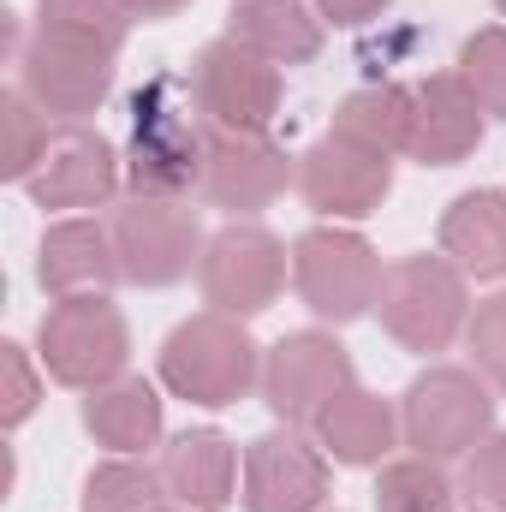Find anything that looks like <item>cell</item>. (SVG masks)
Listing matches in <instances>:
<instances>
[{"label":"cell","instance_id":"6da1fadb","mask_svg":"<svg viewBox=\"0 0 506 512\" xmlns=\"http://www.w3.org/2000/svg\"><path fill=\"white\" fill-rule=\"evenodd\" d=\"M191 108H197V96L179 78H149L131 96V143H126L131 197H185V191L203 185L209 126Z\"/></svg>","mask_w":506,"mask_h":512},{"label":"cell","instance_id":"7a4b0ae2","mask_svg":"<svg viewBox=\"0 0 506 512\" xmlns=\"http://www.w3.org/2000/svg\"><path fill=\"white\" fill-rule=\"evenodd\" d=\"M161 387L191 399V405H239L251 387H262V352L245 334L239 316L203 310L191 322H179L161 346Z\"/></svg>","mask_w":506,"mask_h":512},{"label":"cell","instance_id":"3957f363","mask_svg":"<svg viewBox=\"0 0 506 512\" xmlns=\"http://www.w3.org/2000/svg\"><path fill=\"white\" fill-rule=\"evenodd\" d=\"M36 358L42 370L60 387H78V393H96V387L120 382L131 358V334L126 316L108 292H72V298H54L42 328H36Z\"/></svg>","mask_w":506,"mask_h":512},{"label":"cell","instance_id":"277c9868","mask_svg":"<svg viewBox=\"0 0 506 512\" xmlns=\"http://www.w3.org/2000/svg\"><path fill=\"white\" fill-rule=\"evenodd\" d=\"M381 328L405 346V352H447L465 322H471V298H465V274L447 256H399L381 274V298H376Z\"/></svg>","mask_w":506,"mask_h":512},{"label":"cell","instance_id":"5b68a950","mask_svg":"<svg viewBox=\"0 0 506 512\" xmlns=\"http://www.w3.org/2000/svg\"><path fill=\"white\" fill-rule=\"evenodd\" d=\"M399 435L417 459H465L483 435H495V399L477 370H429L405 387Z\"/></svg>","mask_w":506,"mask_h":512},{"label":"cell","instance_id":"8992f818","mask_svg":"<svg viewBox=\"0 0 506 512\" xmlns=\"http://www.w3.org/2000/svg\"><path fill=\"white\" fill-rule=\"evenodd\" d=\"M381 256L364 233L346 227H310L292 245V286L310 316L322 322H358L381 298Z\"/></svg>","mask_w":506,"mask_h":512},{"label":"cell","instance_id":"52a82bcc","mask_svg":"<svg viewBox=\"0 0 506 512\" xmlns=\"http://www.w3.org/2000/svg\"><path fill=\"white\" fill-rule=\"evenodd\" d=\"M280 66L256 60L251 48H239L233 36L209 42L191 66V96L209 131H233V137H268L280 114Z\"/></svg>","mask_w":506,"mask_h":512},{"label":"cell","instance_id":"ba28073f","mask_svg":"<svg viewBox=\"0 0 506 512\" xmlns=\"http://www.w3.org/2000/svg\"><path fill=\"white\" fill-rule=\"evenodd\" d=\"M108 233L131 286H173L203 262V227L179 197H131L114 209Z\"/></svg>","mask_w":506,"mask_h":512},{"label":"cell","instance_id":"9c48e42d","mask_svg":"<svg viewBox=\"0 0 506 512\" xmlns=\"http://www.w3.org/2000/svg\"><path fill=\"white\" fill-rule=\"evenodd\" d=\"M197 280H203V298L221 316H239V322L262 316L286 286V245L256 221H233L215 239H203Z\"/></svg>","mask_w":506,"mask_h":512},{"label":"cell","instance_id":"30bf717a","mask_svg":"<svg viewBox=\"0 0 506 512\" xmlns=\"http://www.w3.org/2000/svg\"><path fill=\"white\" fill-rule=\"evenodd\" d=\"M346 387H352V358L334 334H286L262 358V399L292 429L316 423Z\"/></svg>","mask_w":506,"mask_h":512},{"label":"cell","instance_id":"8fae6325","mask_svg":"<svg viewBox=\"0 0 506 512\" xmlns=\"http://www.w3.org/2000/svg\"><path fill=\"white\" fill-rule=\"evenodd\" d=\"M18 90L48 114L78 126L84 114H96L114 90V54L78 48V42H54V36H30L18 54Z\"/></svg>","mask_w":506,"mask_h":512},{"label":"cell","instance_id":"7c38bea8","mask_svg":"<svg viewBox=\"0 0 506 512\" xmlns=\"http://www.w3.org/2000/svg\"><path fill=\"white\" fill-rule=\"evenodd\" d=\"M298 191L328 221H364V215H376L381 197L393 191V161L328 131L322 143H310L298 155Z\"/></svg>","mask_w":506,"mask_h":512},{"label":"cell","instance_id":"4fadbf2b","mask_svg":"<svg viewBox=\"0 0 506 512\" xmlns=\"http://www.w3.org/2000/svg\"><path fill=\"white\" fill-rule=\"evenodd\" d=\"M328 495V453L310 447L292 423L245 447V512H316Z\"/></svg>","mask_w":506,"mask_h":512},{"label":"cell","instance_id":"5bb4252c","mask_svg":"<svg viewBox=\"0 0 506 512\" xmlns=\"http://www.w3.org/2000/svg\"><path fill=\"white\" fill-rule=\"evenodd\" d=\"M120 185H126V161L114 155V143L90 126H66L54 131V143L24 191L42 209H96V203H114Z\"/></svg>","mask_w":506,"mask_h":512},{"label":"cell","instance_id":"9a60e30c","mask_svg":"<svg viewBox=\"0 0 506 512\" xmlns=\"http://www.w3.org/2000/svg\"><path fill=\"white\" fill-rule=\"evenodd\" d=\"M298 179V167L286 161L280 143L268 137H233V131H209V155H203V197L215 209L256 215L274 197H286V185Z\"/></svg>","mask_w":506,"mask_h":512},{"label":"cell","instance_id":"2e32d148","mask_svg":"<svg viewBox=\"0 0 506 512\" xmlns=\"http://www.w3.org/2000/svg\"><path fill=\"white\" fill-rule=\"evenodd\" d=\"M483 143V102L459 72H429L411 84V143L405 155L423 167H459Z\"/></svg>","mask_w":506,"mask_h":512},{"label":"cell","instance_id":"e0dca14e","mask_svg":"<svg viewBox=\"0 0 506 512\" xmlns=\"http://www.w3.org/2000/svg\"><path fill=\"white\" fill-rule=\"evenodd\" d=\"M36 280H42V292H54V298L108 292L114 280H126V274H120V256H114V233H108L102 221H84V215L48 227V233H42V251H36Z\"/></svg>","mask_w":506,"mask_h":512},{"label":"cell","instance_id":"ac0fdd59","mask_svg":"<svg viewBox=\"0 0 506 512\" xmlns=\"http://www.w3.org/2000/svg\"><path fill=\"white\" fill-rule=\"evenodd\" d=\"M161 477H167L179 507L227 512L233 507V483H239V453H233V441L221 429H185V435L167 441Z\"/></svg>","mask_w":506,"mask_h":512},{"label":"cell","instance_id":"d6986e66","mask_svg":"<svg viewBox=\"0 0 506 512\" xmlns=\"http://www.w3.org/2000/svg\"><path fill=\"white\" fill-rule=\"evenodd\" d=\"M227 36L268 66H304L322 54V12L304 0H233Z\"/></svg>","mask_w":506,"mask_h":512},{"label":"cell","instance_id":"ffe728a7","mask_svg":"<svg viewBox=\"0 0 506 512\" xmlns=\"http://www.w3.org/2000/svg\"><path fill=\"white\" fill-rule=\"evenodd\" d=\"M441 256L465 280H501L506 274V191H465L441 215Z\"/></svg>","mask_w":506,"mask_h":512},{"label":"cell","instance_id":"44dd1931","mask_svg":"<svg viewBox=\"0 0 506 512\" xmlns=\"http://www.w3.org/2000/svg\"><path fill=\"white\" fill-rule=\"evenodd\" d=\"M310 429H316V441H322L328 459H340V465H381V453L399 435V417H393V405L381 393H364V387L352 382Z\"/></svg>","mask_w":506,"mask_h":512},{"label":"cell","instance_id":"7402d4cb","mask_svg":"<svg viewBox=\"0 0 506 512\" xmlns=\"http://www.w3.org/2000/svg\"><path fill=\"white\" fill-rule=\"evenodd\" d=\"M84 429H90L108 453L137 459L143 447L161 441V393L143 382V376H120V382L96 387V393L84 399Z\"/></svg>","mask_w":506,"mask_h":512},{"label":"cell","instance_id":"603a6c76","mask_svg":"<svg viewBox=\"0 0 506 512\" xmlns=\"http://www.w3.org/2000/svg\"><path fill=\"white\" fill-rule=\"evenodd\" d=\"M334 137L376 149V155H399L411 143V90L405 84H364L334 108Z\"/></svg>","mask_w":506,"mask_h":512},{"label":"cell","instance_id":"cb8c5ba5","mask_svg":"<svg viewBox=\"0 0 506 512\" xmlns=\"http://www.w3.org/2000/svg\"><path fill=\"white\" fill-rule=\"evenodd\" d=\"M36 36L78 42V48L120 60L131 36V6L126 0H36Z\"/></svg>","mask_w":506,"mask_h":512},{"label":"cell","instance_id":"d4e9b609","mask_svg":"<svg viewBox=\"0 0 506 512\" xmlns=\"http://www.w3.org/2000/svg\"><path fill=\"white\" fill-rule=\"evenodd\" d=\"M173 489L155 465L143 459H108L84 477V512H173Z\"/></svg>","mask_w":506,"mask_h":512},{"label":"cell","instance_id":"484cf974","mask_svg":"<svg viewBox=\"0 0 506 512\" xmlns=\"http://www.w3.org/2000/svg\"><path fill=\"white\" fill-rule=\"evenodd\" d=\"M459 489L435 459H393L376 477V512H453Z\"/></svg>","mask_w":506,"mask_h":512},{"label":"cell","instance_id":"4316f807","mask_svg":"<svg viewBox=\"0 0 506 512\" xmlns=\"http://www.w3.org/2000/svg\"><path fill=\"white\" fill-rule=\"evenodd\" d=\"M0 126H6V149H0V179L12 185H30V173L42 167L54 131H48V114L24 96V90H6L0 96Z\"/></svg>","mask_w":506,"mask_h":512},{"label":"cell","instance_id":"83f0119b","mask_svg":"<svg viewBox=\"0 0 506 512\" xmlns=\"http://www.w3.org/2000/svg\"><path fill=\"white\" fill-rule=\"evenodd\" d=\"M459 78L471 84V96L483 102V114L506 120V24L477 30V36L459 48Z\"/></svg>","mask_w":506,"mask_h":512},{"label":"cell","instance_id":"f1b7e54d","mask_svg":"<svg viewBox=\"0 0 506 512\" xmlns=\"http://www.w3.org/2000/svg\"><path fill=\"white\" fill-rule=\"evenodd\" d=\"M459 501L471 512H506V435H483V441L465 453Z\"/></svg>","mask_w":506,"mask_h":512},{"label":"cell","instance_id":"f546056e","mask_svg":"<svg viewBox=\"0 0 506 512\" xmlns=\"http://www.w3.org/2000/svg\"><path fill=\"white\" fill-rule=\"evenodd\" d=\"M465 346H471L477 376L495 387V393H506V292L483 298V304L471 310V322H465Z\"/></svg>","mask_w":506,"mask_h":512},{"label":"cell","instance_id":"4dcf8cb0","mask_svg":"<svg viewBox=\"0 0 506 512\" xmlns=\"http://www.w3.org/2000/svg\"><path fill=\"white\" fill-rule=\"evenodd\" d=\"M0 352H6V405H0V417H6V429H18L36 411L42 387H36V370H30V352L24 346H0Z\"/></svg>","mask_w":506,"mask_h":512},{"label":"cell","instance_id":"1f68e13d","mask_svg":"<svg viewBox=\"0 0 506 512\" xmlns=\"http://www.w3.org/2000/svg\"><path fill=\"white\" fill-rule=\"evenodd\" d=\"M387 0H316V12L328 18V24H370Z\"/></svg>","mask_w":506,"mask_h":512},{"label":"cell","instance_id":"d6a6232c","mask_svg":"<svg viewBox=\"0 0 506 512\" xmlns=\"http://www.w3.org/2000/svg\"><path fill=\"white\" fill-rule=\"evenodd\" d=\"M131 6V18H179L191 0H126Z\"/></svg>","mask_w":506,"mask_h":512},{"label":"cell","instance_id":"836d02e7","mask_svg":"<svg viewBox=\"0 0 506 512\" xmlns=\"http://www.w3.org/2000/svg\"><path fill=\"white\" fill-rule=\"evenodd\" d=\"M495 6H501V12H506V0H495Z\"/></svg>","mask_w":506,"mask_h":512}]
</instances>
